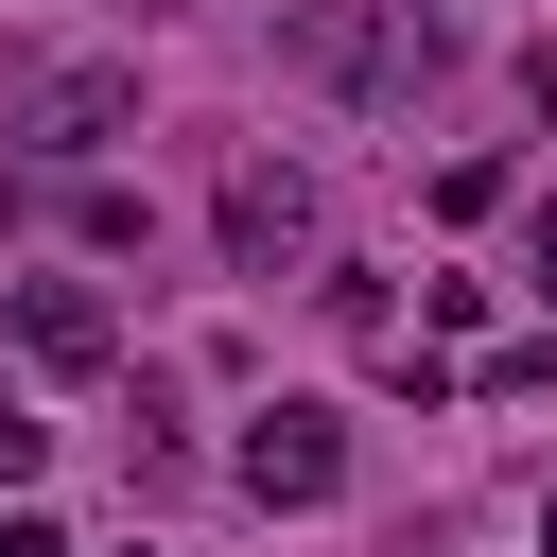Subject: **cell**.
Segmentation results:
<instances>
[{"label":"cell","instance_id":"obj_1","mask_svg":"<svg viewBox=\"0 0 557 557\" xmlns=\"http://www.w3.org/2000/svg\"><path fill=\"white\" fill-rule=\"evenodd\" d=\"M278 70L296 87H348V104H418L453 70V35L418 0H278Z\"/></svg>","mask_w":557,"mask_h":557},{"label":"cell","instance_id":"obj_2","mask_svg":"<svg viewBox=\"0 0 557 557\" xmlns=\"http://www.w3.org/2000/svg\"><path fill=\"white\" fill-rule=\"evenodd\" d=\"M122 122H139V70H35V87L0 104L17 157H87V139H122Z\"/></svg>","mask_w":557,"mask_h":557},{"label":"cell","instance_id":"obj_3","mask_svg":"<svg viewBox=\"0 0 557 557\" xmlns=\"http://www.w3.org/2000/svg\"><path fill=\"white\" fill-rule=\"evenodd\" d=\"M226 261H244V278H278V261H313V174H278V157H244V174H226Z\"/></svg>","mask_w":557,"mask_h":557},{"label":"cell","instance_id":"obj_4","mask_svg":"<svg viewBox=\"0 0 557 557\" xmlns=\"http://www.w3.org/2000/svg\"><path fill=\"white\" fill-rule=\"evenodd\" d=\"M244 487H261V505H331V487H348V435H331L313 400H278V418H244Z\"/></svg>","mask_w":557,"mask_h":557},{"label":"cell","instance_id":"obj_5","mask_svg":"<svg viewBox=\"0 0 557 557\" xmlns=\"http://www.w3.org/2000/svg\"><path fill=\"white\" fill-rule=\"evenodd\" d=\"M17 348H35V366H104V348H122V313H104L87 278H17Z\"/></svg>","mask_w":557,"mask_h":557},{"label":"cell","instance_id":"obj_6","mask_svg":"<svg viewBox=\"0 0 557 557\" xmlns=\"http://www.w3.org/2000/svg\"><path fill=\"white\" fill-rule=\"evenodd\" d=\"M0 557H70V540H52V522H0Z\"/></svg>","mask_w":557,"mask_h":557},{"label":"cell","instance_id":"obj_7","mask_svg":"<svg viewBox=\"0 0 557 557\" xmlns=\"http://www.w3.org/2000/svg\"><path fill=\"white\" fill-rule=\"evenodd\" d=\"M540 278H557V209H540Z\"/></svg>","mask_w":557,"mask_h":557},{"label":"cell","instance_id":"obj_8","mask_svg":"<svg viewBox=\"0 0 557 557\" xmlns=\"http://www.w3.org/2000/svg\"><path fill=\"white\" fill-rule=\"evenodd\" d=\"M540 557H557V505H540Z\"/></svg>","mask_w":557,"mask_h":557}]
</instances>
